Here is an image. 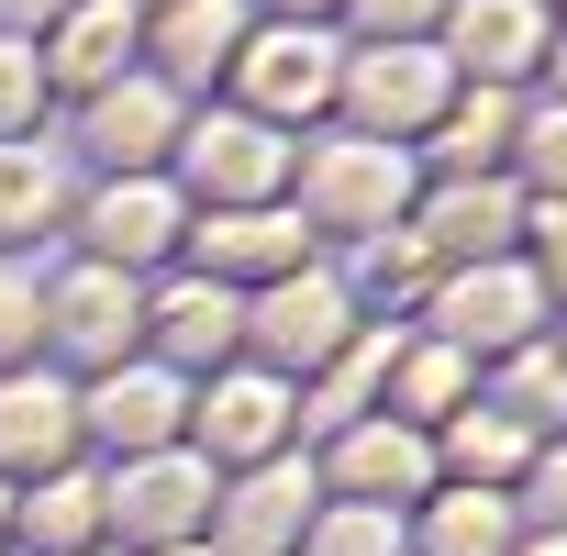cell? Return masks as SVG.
Segmentation results:
<instances>
[{
  "label": "cell",
  "instance_id": "obj_24",
  "mask_svg": "<svg viewBox=\"0 0 567 556\" xmlns=\"http://www.w3.org/2000/svg\"><path fill=\"white\" fill-rule=\"evenodd\" d=\"M112 45H123V23H112V12H90V23L68 34V56H56V68H68V79H112Z\"/></svg>",
  "mask_w": 567,
  "mask_h": 556
},
{
  "label": "cell",
  "instance_id": "obj_31",
  "mask_svg": "<svg viewBox=\"0 0 567 556\" xmlns=\"http://www.w3.org/2000/svg\"><path fill=\"white\" fill-rule=\"evenodd\" d=\"M545 512H556V523H567V456H556V467H545Z\"/></svg>",
  "mask_w": 567,
  "mask_h": 556
},
{
  "label": "cell",
  "instance_id": "obj_21",
  "mask_svg": "<svg viewBox=\"0 0 567 556\" xmlns=\"http://www.w3.org/2000/svg\"><path fill=\"white\" fill-rule=\"evenodd\" d=\"M346 467H357V490H412V478H423V456H412L401 434H357Z\"/></svg>",
  "mask_w": 567,
  "mask_h": 556
},
{
  "label": "cell",
  "instance_id": "obj_34",
  "mask_svg": "<svg viewBox=\"0 0 567 556\" xmlns=\"http://www.w3.org/2000/svg\"><path fill=\"white\" fill-rule=\"evenodd\" d=\"M534 556H567V545H534Z\"/></svg>",
  "mask_w": 567,
  "mask_h": 556
},
{
  "label": "cell",
  "instance_id": "obj_16",
  "mask_svg": "<svg viewBox=\"0 0 567 556\" xmlns=\"http://www.w3.org/2000/svg\"><path fill=\"white\" fill-rule=\"evenodd\" d=\"M156 123H167V101H156V90L101 101V145H112V156H156Z\"/></svg>",
  "mask_w": 567,
  "mask_h": 556
},
{
  "label": "cell",
  "instance_id": "obj_15",
  "mask_svg": "<svg viewBox=\"0 0 567 556\" xmlns=\"http://www.w3.org/2000/svg\"><path fill=\"white\" fill-rule=\"evenodd\" d=\"M290 234H301V223L234 212V223H212V256H223V267H278V256H290Z\"/></svg>",
  "mask_w": 567,
  "mask_h": 556
},
{
  "label": "cell",
  "instance_id": "obj_35",
  "mask_svg": "<svg viewBox=\"0 0 567 556\" xmlns=\"http://www.w3.org/2000/svg\"><path fill=\"white\" fill-rule=\"evenodd\" d=\"M0 523H12V512H0Z\"/></svg>",
  "mask_w": 567,
  "mask_h": 556
},
{
  "label": "cell",
  "instance_id": "obj_6",
  "mask_svg": "<svg viewBox=\"0 0 567 556\" xmlns=\"http://www.w3.org/2000/svg\"><path fill=\"white\" fill-rule=\"evenodd\" d=\"M456 45H467L489 79H512V68L534 56V12H523V0H467V12H456Z\"/></svg>",
  "mask_w": 567,
  "mask_h": 556
},
{
  "label": "cell",
  "instance_id": "obj_20",
  "mask_svg": "<svg viewBox=\"0 0 567 556\" xmlns=\"http://www.w3.org/2000/svg\"><path fill=\"white\" fill-rule=\"evenodd\" d=\"M501 223H512L501 200H478V189H456V200L434 212V245H456V256H467V245H501Z\"/></svg>",
  "mask_w": 567,
  "mask_h": 556
},
{
  "label": "cell",
  "instance_id": "obj_5",
  "mask_svg": "<svg viewBox=\"0 0 567 556\" xmlns=\"http://www.w3.org/2000/svg\"><path fill=\"white\" fill-rule=\"evenodd\" d=\"M278 357H323L334 334H346V301L334 290H267V323H256Z\"/></svg>",
  "mask_w": 567,
  "mask_h": 556
},
{
  "label": "cell",
  "instance_id": "obj_12",
  "mask_svg": "<svg viewBox=\"0 0 567 556\" xmlns=\"http://www.w3.org/2000/svg\"><path fill=\"white\" fill-rule=\"evenodd\" d=\"M167 412H178L167 379H112V390H101V434H112V445H156Z\"/></svg>",
  "mask_w": 567,
  "mask_h": 556
},
{
  "label": "cell",
  "instance_id": "obj_25",
  "mask_svg": "<svg viewBox=\"0 0 567 556\" xmlns=\"http://www.w3.org/2000/svg\"><path fill=\"white\" fill-rule=\"evenodd\" d=\"M323 556H390V512H334L323 523Z\"/></svg>",
  "mask_w": 567,
  "mask_h": 556
},
{
  "label": "cell",
  "instance_id": "obj_2",
  "mask_svg": "<svg viewBox=\"0 0 567 556\" xmlns=\"http://www.w3.org/2000/svg\"><path fill=\"white\" fill-rule=\"evenodd\" d=\"M245 90H256L267 112H312V101L334 90V68H323V45H312V34H278V45H256V56H245Z\"/></svg>",
  "mask_w": 567,
  "mask_h": 556
},
{
  "label": "cell",
  "instance_id": "obj_7",
  "mask_svg": "<svg viewBox=\"0 0 567 556\" xmlns=\"http://www.w3.org/2000/svg\"><path fill=\"white\" fill-rule=\"evenodd\" d=\"M200 178L234 189V200H256V189H278V145L245 134V123H212V134H200Z\"/></svg>",
  "mask_w": 567,
  "mask_h": 556
},
{
  "label": "cell",
  "instance_id": "obj_28",
  "mask_svg": "<svg viewBox=\"0 0 567 556\" xmlns=\"http://www.w3.org/2000/svg\"><path fill=\"white\" fill-rule=\"evenodd\" d=\"M23 101H34V68H23V56H12V45H0V123H12V112H23Z\"/></svg>",
  "mask_w": 567,
  "mask_h": 556
},
{
  "label": "cell",
  "instance_id": "obj_19",
  "mask_svg": "<svg viewBox=\"0 0 567 556\" xmlns=\"http://www.w3.org/2000/svg\"><path fill=\"white\" fill-rule=\"evenodd\" d=\"M45 212V167H34V145H0V234H23Z\"/></svg>",
  "mask_w": 567,
  "mask_h": 556
},
{
  "label": "cell",
  "instance_id": "obj_1",
  "mask_svg": "<svg viewBox=\"0 0 567 556\" xmlns=\"http://www.w3.org/2000/svg\"><path fill=\"white\" fill-rule=\"evenodd\" d=\"M101 512H112L145 556H156V545H189V523H200V467H134L123 501H101Z\"/></svg>",
  "mask_w": 567,
  "mask_h": 556
},
{
  "label": "cell",
  "instance_id": "obj_26",
  "mask_svg": "<svg viewBox=\"0 0 567 556\" xmlns=\"http://www.w3.org/2000/svg\"><path fill=\"white\" fill-rule=\"evenodd\" d=\"M23 323H34V301H23V278H12V267H0V357H12V346H23Z\"/></svg>",
  "mask_w": 567,
  "mask_h": 556
},
{
  "label": "cell",
  "instance_id": "obj_18",
  "mask_svg": "<svg viewBox=\"0 0 567 556\" xmlns=\"http://www.w3.org/2000/svg\"><path fill=\"white\" fill-rule=\"evenodd\" d=\"M167 45H178V68H212V56L234 45V12H223V0H178V23H167Z\"/></svg>",
  "mask_w": 567,
  "mask_h": 556
},
{
  "label": "cell",
  "instance_id": "obj_4",
  "mask_svg": "<svg viewBox=\"0 0 567 556\" xmlns=\"http://www.w3.org/2000/svg\"><path fill=\"white\" fill-rule=\"evenodd\" d=\"M278 412H290V401H278V379H234V390L200 412V434H212L223 456H256V445H278Z\"/></svg>",
  "mask_w": 567,
  "mask_h": 556
},
{
  "label": "cell",
  "instance_id": "obj_13",
  "mask_svg": "<svg viewBox=\"0 0 567 556\" xmlns=\"http://www.w3.org/2000/svg\"><path fill=\"white\" fill-rule=\"evenodd\" d=\"M357 101H368L379 123H412V112H434V68H423V56H379V68L357 79Z\"/></svg>",
  "mask_w": 567,
  "mask_h": 556
},
{
  "label": "cell",
  "instance_id": "obj_29",
  "mask_svg": "<svg viewBox=\"0 0 567 556\" xmlns=\"http://www.w3.org/2000/svg\"><path fill=\"white\" fill-rule=\"evenodd\" d=\"M534 167H545V178H567V112H556V123H534Z\"/></svg>",
  "mask_w": 567,
  "mask_h": 556
},
{
  "label": "cell",
  "instance_id": "obj_9",
  "mask_svg": "<svg viewBox=\"0 0 567 556\" xmlns=\"http://www.w3.org/2000/svg\"><path fill=\"white\" fill-rule=\"evenodd\" d=\"M523 312H534L523 278H467V290H456V334H467V346H512Z\"/></svg>",
  "mask_w": 567,
  "mask_h": 556
},
{
  "label": "cell",
  "instance_id": "obj_14",
  "mask_svg": "<svg viewBox=\"0 0 567 556\" xmlns=\"http://www.w3.org/2000/svg\"><path fill=\"white\" fill-rule=\"evenodd\" d=\"M156 323H167V346H178V357H212V346L234 334V301H223V290H178Z\"/></svg>",
  "mask_w": 567,
  "mask_h": 556
},
{
  "label": "cell",
  "instance_id": "obj_33",
  "mask_svg": "<svg viewBox=\"0 0 567 556\" xmlns=\"http://www.w3.org/2000/svg\"><path fill=\"white\" fill-rule=\"evenodd\" d=\"M156 556H212V545H156Z\"/></svg>",
  "mask_w": 567,
  "mask_h": 556
},
{
  "label": "cell",
  "instance_id": "obj_10",
  "mask_svg": "<svg viewBox=\"0 0 567 556\" xmlns=\"http://www.w3.org/2000/svg\"><path fill=\"white\" fill-rule=\"evenodd\" d=\"M23 534H34V545H56V556H90V534H101V501H90L79 478H56L45 501H23Z\"/></svg>",
  "mask_w": 567,
  "mask_h": 556
},
{
  "label": "cell",
  "instance_id": "obj_22",
  "mask_svg": "<svg viewBox=\"0 0 567 556\" xmlns=\"http://www.w3.org/2000/svg\"><path fill=\"white\" fill-rule=\"evenodd\" d=\"M123 323H134V312L112 301V278H79V290H68V334H79V346H112Z\"/></svg>",
  "mask_w": 567,
  "mask_h": 556
},
{
  "label": "cell",
  "instance_id": "obj_11",
  "mask_svg": "<svg viewBox=\"0 0 567 556\" xmlns=\"http://www.w3.org/2000/svg\"><path fill=\"white\" fill-rule=\"evenodd\" d=\"M90 234H101V256H156V245H167V200H156V189H112Z\"/></svg>",
  "mask_w": 567,
  "mask_h": 556
},
{
  "label": "cell",
  "instance_id": "obj_3",
  "mask_svg": "<svg viewBox=\"0 0 567 556\" xmlns=\"http://www.w3.org/2000/svg\"><path fill=\"white\" fill-rule=\"evenodd\" d=\"M56 445H68V401H56L45 379L0 390V467H34V456H56Z\"/></svg>",
  "mask_w": 567,
  "mask_h": 556
},
{
  "label": "cell",
  "instance_id": "obj_23",
  "mask_svg": "<svg viewBox=\"0 0 567 556\" xmlns=\"http://www.w3.org/2000/svg\"><path fill=\"white\" fill-rule=\"evenodd\" d=\"M434 556H501V512H489V501H456V512L434 523Z\"/></svg>",
  "mask_w": 567,
  "mask_h": 556
},
{
  "label": "cell",
  "instance_id": "obj_27",
  "mask_svg": "<svg viewBox=\"0 0 567 556\" xmlns=\"http://www.w3.org/2000/svg\"><path fill=\"white\" fill-rule=\"evenodd\" d=\"M456 456H467V467H512V434H501V423H467Z\"/></svg>",
  "mask_w": 567,
  "mask_h": 556
},
{
  "label": "cell",
  "instance_id": "obj_8",
  "mask_svg": "<svg viewBox=\"0 0 567 556\" xmlns=\"http://www.w3.org/2000/svg\"><path fill=\"white\" fill-rule=\"evenodd\" d=\"M312 189H323V212H334V223H357V212H379V200L401 189V167H390V145H357V156H323V167H312Z\"/></svg>",
  "mask_w": 567,
  "mask_h": 556
},
{
  "label": "cell",
  "instance_id": "obj_17",
  "mask_svg": "<svg viewBox=\"0 0 567 556\" xmlns=\"http://www.w3.org/2000/svg\"><path fill=\"white\" fill-rule=\"evenodd\" d=\"M290 501H301L290 478H256V490H245V512H234V545H245V556H267L278 534H290Z\"/></svg>",
  "mask_w": 567,
  "mask_h": 556
},
{
  "label": "cell",
  "instance_id": "obj_32",
  "mask_svg": "<svg viewBox=\"0 0 567 556\" xmlns=\"http://www.w3.org/2000/svg\"><path fill=\"white\" fill-rule=\"evenodd\" d=\"M34 12H56V0H0V23H34Z\"/></svg>",
  "mask_w": 567,
  "mask_h": 556
},
{
  "label": "cell",
  "instance_id": "obj_30",
  "mask_svg": "<svg viewBox=\"0 0 567 556\" xmlns=\"http://www.w3.org/2000/svg\"><path fill=\"white\" fill-rule=\"evenodd\" d=\"M368 23H423V0H368Z\"/></svg>",
  "mask_w": 567,
  "mask_h": 556
}]
</instances>
